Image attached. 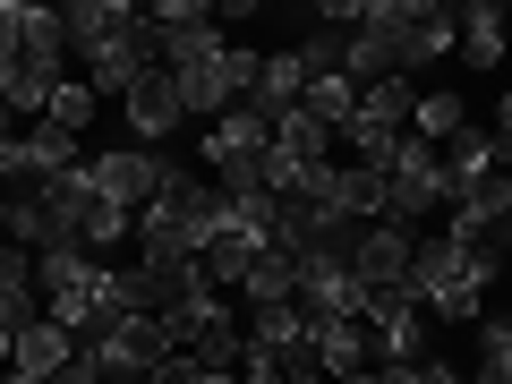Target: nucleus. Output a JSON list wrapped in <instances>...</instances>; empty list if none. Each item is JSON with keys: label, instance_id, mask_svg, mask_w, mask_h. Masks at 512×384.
<instances>
[{"label": "nucleus", "instance_id": "nucleus-6", "mask_svg": "<svg viewBox=\"0 0 512 384\" xmlns=\"http://www.w3.org/2000/svg\"><path fill=\"white\" fill-rule=\"evenodd\" d=\"M359 325H367V367H419L427 359V308L410 291H376Z\"/></svg>", "mask_w": 512, "mask_h": 384}, {"label": "nucleus", "instance_id": "nucleus-31", "mask_svg": "<svg viewBox=\"0 0 512 384\" xmlns=\"http://www.w3.org/2000/svg\"><path fill=\"white\" fill-rule=\"evenodd\" d=\"M274 146L299 154V163H325V154H333V128L316 120V111H291V120H274Z\"/></svg>", "mask_w": 512, "mask_h": 384}, {"label": "nucleus", "instance_id": "nucleus-22", "mask_svg": "<svg viewBox=\"0 0 512 384\" xmlns=\"http://www.w3.org/2000/svg\"><path fill=\"white\" fill-rule=\"evenodd\" d=\"M69 359H77V333H60L52 316H35V325L18 333V350H9V367H18V376H60Z\"/></svg>", "mask_w": 512, "mask_h": 384}, {"label": "nucleus", "instance_id": "nucleus-27", "mask_svg": "<svg viewBox=\"0 0 512 384\" xmlns=\"http://www.w3.org/2000/svg\"><path fill=\"white\" fill-rule=\"evenodd\" d=\"M248 333H256L265 350H282V367H291L299 350H308V308H256V316H248Z\"/></svg>", "mask_w": 512, "mask_h": 384}, {"label": "nucleus", "instance_id": "nucleus-41", "mask_svg": "<svg viewBox=\"0 0 512 384\" xmlns=\"http://www.w3.org/2000/svg\"><path fill=\"white\" fill-rule=\"evenodd\" d=\"M9 350H18V333H9V325H0V367H9Z\"/></svg>", "mask_w": 512, "mask_h": 384}, {"label": "nucleus", "instance_id": "nucleus-18", "mask_svg": "<svg viewBox=\"0 0 512 384\" xmlns=\"http://www.w3.org/2000/svg\"><path fill=\"white\" fill-rule=\"evenodd\" d=\"M299 94H308V60H299V52H265V69H256V94H248V103L265 111V120H291Z\"/></svg>", "mask_w": 512, "mask_h": 384}, {"label": "nucleus", "instance_id": "nucleus-10", "mask_svg": "<svg viewBox=\"0 0 512 384\" xmlns=\"http://www.w3.org/2000/svg\"><path fill=\"white\" fill-rule=\"evenodd\" d=\"M94 188H103V197L111 205H128V214H137V205H154V188H163V154H154V146H120V154H94Z\"/></svg>", "mask_w": 512, "mask_h": 384}, {"label": "nucleus", "instance_id": "nucleus-32", "mask_svg": "<svg viewBox=\"0 0 512 384\" xmlns=\"http://www.w3.org/2000/svg\"><path fill=\"white\" fill-rule=\"evenodd\" d=\"M94 103H103V94H94L86 77H60V86H52V111H43V120H52V128H69V137H86Z\"/></svg>", "mask_w": 512, "mask_h": 384}, {"label": "nucleus", "instance_id": "nucleus-28", "mask_svg": "<svg viewBox=\"0 0 512 384\" xmlns=\"http://www.w3.org/2000/svg\"><path fill=\"white\" fill-rule=\"evenodd\" d=\"M239 350H248V325H239V316H222V325H205L197 342H188V359L214 367V376H239Z\"/></svg>", "mask_w": 512, "mask_h": 384}, {"label": "nucleus", "instance_id": "nucleus-23", "mask_svg": "<svg viewBox=\"0 0 512 384\" xmlns=\"http://www.w3.org/2000/svg\"><path fill=\"white\" fill-rule=\"evenodd\" d=\"M94 274H103V256H86L77 239H52V248L35 256V291H43V299H60V291H86Z\"/></svg>", "mask_w": 512, "mask_h": 384}, {"label": "nucleus", "instance_id": "nucleus-30", "mask_svg": "<svg viewBox=\"0 0 512 384\" xmlns=\"http://www.w3.org/2000/svg\"><path fill=\"white\" fill-rule=\"evenodd\" d=\"M470 384H512V316H478V376Z\"/></svg>", "mask_w": 512, "mask_h": 384}, {"label": "nucleus", "instance_id": "nucleus-25", "mask_svg": "<svg viewBox=\"0 0 512 384\" xmlns=\"http://www.w3.org/2000/svg\"><path fill=\"white\" fill-rule=\"evenodd\" d=\"M0 231H9V248H26V256H43V248L60 239V231H52V214H43V197H35V188L0 205Z\"/></svg>", "mask_w": 512, "mask_h": 384}, {"label": "nucleus", "instance_id": "nucleus-34", "mask_svg": "<svg viewBox=\"0 0 512 384\" xmlns=\"http://www.w3.org/2000/svg\"><path fill=\"white\" fill-rule=\"evenodd\" d=\"M26 52V0H0V69Z\"/></svg>", "mask_w": 512, "mask_h": 384}, {"label": "nucleus", "instance_id": "nucleus-36", "mask_svg": "<svg viewBox=\"0 0 512 384\" xmlns=\"http://www.w3.org/2000/svg\"><path fill=\"white\" fill-rule=\"evenodd\" d=\"M0 180H35V163H26V137H0Z\"/></svg>", "mask_w": 512, "mask_h": 384}, {"label": "nucleus", "instance_id": "nucleus-9", "mask_svg": "<svg viewBox=\"0 0 512 384\" xmlns=\"http://www.w3.org/2000/svg\"><path fill=\"white\" fill-rule=\"evenodd\" d=\"M274 146V120L256 103H231L222 120H205V146H197V163H214V171H239V163H256V154Z\"/></svg>", "mask_w": 512, "mask_h": 384}, {"label": "nucleus", "instance_id": "nucleus-21", "mask_svg": "<svg viewBox=\"0 0 512 384\" xmlns=\"http://www.w3.org/2000/svg\"><path fill=\"white\" fill-rule=\"evenodd\" d=\"M94 316H103V325H120V316H163L154 308V282L137 274V265H103V274H94Z\"/></svg>", "mask_w": 512, "mask_h": 384}, {"label": "nucleus", "instance_id": "nucleus-13", "mask_svg": "<svg viewBox=\"0 0 512 384\" xmlns=\"http://www.w3.org/2000/svg\"><path fill=\"white\" fill-rule=\"evenodd\" d=\"M120 120L137 128V146H163L171 128L188 120V111H180V86H171V69H154V77H137V94H128V103H120Z\"/></svg>", "mask_w": 512, "mask_h": 384}, {"label": "nucleus", "instance_id": "nucleus-37", "mask_svg": "<svg viewBox=\"0 0 512 384\" xmlns=\"http://www.w3.org/2000/svg\"><path fill=\"white\" fill-rule=\"evenodd\" d=\"M52 384H111V376H103V367H94V359H86V350H77V359H69V367H60V376H52Z\"/></svg>", "mask_w": 512, "mask_h": 384}, {"label": "nucleus", "instance_id": "nucleus-5", "mask_svg": "<svg viewBox=\"0 0 512 384\" xmlns=\"http://www.w3.org/2000/svg\"><path fill=\"white\" fill-rule=\"evenodd\" d=\"M77 350H86L111 384H146L154 367L171 359V333H163V316H120V325H103L94 342H77Z\"/></svg>", "mask_w": 512, "mask_h": 384}, {"label": "nucleus", "instance_id": "nucleus-20", "mask_svg": "<svg viewBox=\"0 0 512 384\" xmlns=\"http://www.w3.org/2000/svg\"><path fill=\"white\" fill-rule=\"evenodd\" d=\"M453 26H461L453 52L470 60V69H504V9H495V0H470V9H453Z\"/></svg>", "mask_w": 512, "mask_h": 384}, {"label": "nucleus", "instance_id": "nucleus-11", "mask_svg": "<svg viewBox=\"0 0 512 384\" xmlns=\"http://www.w3.org/2000/svg\"><path fill=\"white\" fill-rule=\"evenodd\" d=\"M299 308L308 316H367V291H359V274H350L342 256L308 248L299 256Z\"/></svg>", "mask_w": 512, "mask_h": 384}, {"label": "nucleus", "instance_id": "nucleus-29", "mask_svg": "<svg viewBox=\"0 0 512 384\" xmlns=\"http://www.w3.org/2000/svg\"><path fill=\"white\" fill-rule=\"evenodd\" d=\"M461 128H470L461 94H419V111H410V137H427V146H453Z\"/></svg>", "mask_w": 512, "mask_h": 384}, {"label": "nucleus", "instance_id": "nucleus-2", "mask_svg": "<svg viewBox=\"0 0 512 384\" xmlns=\"http://www.w3.org/2000/svg\"><path fill=\"white\" fill-rule=\"evenodd\" d=\"M376 171H384V222H427V214L453 205V188H444V146H427V137H402Z\"/></svg>", "mask_w": 512, "mask_h": 384}, {"label": "nucleus", "instance_id": "nucleus-3", "mask_svg": "<svg viewBox=\"0 0 512 384\" xmlns=\"http://www.w3.org/2000/svg\"><path fill=\"white\" fill-rule=\"evenodd\" d=\"M410 111H419V86H410V77H384V86L359 94V111H350L333 137L350 146V163H384V154L410 137Z\"/></svg>", "mask_w": 512, "mask_h": 384}, {"label": "nucleus", "instance_id": "nucleus-35", "mask_svg": "<svg viewBox=\"0 0 512 384\" xmlns=\"http://www.w3.org/2000/svg\"><path fill=\"white\" fill-rule=\"evenodd\" d=\"M146 384H205V367H197V359H188V350H171V359H163V367H154V376H146Z\"/></svg>", "mask_w": 512, "mask_h": 384}, {"label": "nucleus", "instance_id": "nucleus-4", "mask_svg": "<svg viewBox=\"0 0 512 384\" xmlns=\"http://www.w3.org/2000/svg\"><path fill=\"white\" fill-rule=\"evenodd\" d=\"M256 69H265V52H248V43H222L214 60H197V69L171 77V86H180V111L222 120L231 103H248V94H256Z\"/></svg>", "mask_w": 512, "mask_h": 384}, {"label": "nucleus", "instance_id": "nucleus-39", "mask_svg": "<svg viewBox=\"0 0 512 384\" xmlns=\"http://www.w3.org/2000/svg\"><path fill=\"white\" fill-rule=\"evenodd\" d=\"M376 384H419V367H376Z\"/></svg>", "mask_w": 512, "mask_h": 384}, {"label": "nucleus", "instance_id": "nucleus-40", "mask_svg": "<svg viewBox=\"0 0 512 384\" xmlns=\"http://www.w3.org/2000/svg\"><path fill=\"white\" fill-rule=\"evenodd\" d=\"M333 384H376V367H350V376H333Z\"/></svg>", "mask_w": 512, "mask_h": 384}, {"label": "nucleus", "instance_id": "nucleus-1", "mask_svg": "<svg viewBox=\"0 0 512 384\" xmlns=\"http://www.w3.org/2000/svg\"><path fill=\"white\" fill-rule=\"evenodd\" d=\"M504 256H512V239H487V248H461L444 231L419 239V256H410V299L427 308V325H478Z\"/></svg>", "mask_w": 512, "mask_h": 384}, {"label": "nucleus", "instance_id": "nucleus-17", "mask_svg": "<svg viewBox=\"0 0 512 384\" xmlns=\"http://www.w3.org/2000/svg\"><path fill=\"white\" fill-rule=\"evenodd\" d=\"M308 350L325 376H350V367H367V325L359 316H308Z\"/></svg>", "mask_w": 512, "mask_h": 384}, {"label": "nucleus", "instance_id": "nucleus-12", "mask_svg": "<svg viewBox=\"0 0 512 384\" xmlns=\"http://www.w3.org/2000/svg\"><path fill=\"white\" fill-rule=\"evenodd\" d=\"M512 171V154L495 146V128H461L453 146H444V188L453 197H478V188H495Z\"/></svg>", "mask_w": 512, "mask_h": 384}, {"label": "nucleus", "instance_id": "nucleus-19", "mask_svg": "<svg viewBox=\"0 0 512 384\" xmlns=\"http://www.w3.org/2000/svg\"><path fill=\"white\" fill-rule=\"evenodd\" d=\"M231 299H248V316H256V308H299V265L265 248L248 274H239V291H231Z\"/></svg>", "mask_w": 512, "mask_h": 384}, {"label": "nucleus", "instance_id": "nucleus-42", "mask_svg": "<svg viewBox=\"0 0 512 384\" xmlns=\"http://www.w3.org/2000/svg\"><path fill=\"white\" fill-rule=\"evenodd\" d=\"M0 384H52V376H18V367H9V376H0Z\"/></svg>", "mask_w": 512, "mask_h": 384}, {"label": "nucleus", "instance_id": "nucleus-24", "mask_svg": "<svg viewBox=\"0 0 512 384\" xmlns=\"http://www.w3.org/2000/svg\"><path fill=\"white\" fill-rule=\"evenodd\" d=\"M333 214L342 222H384V171L376 163H342L333 171Z\"/></svg>", "mask_w": 512, "mask_h": 384}, {"label": "nucleus", "instance_id": "nucleus-26", "mask_svg": "<svg viewBox=\"0 0 512 384\" xmlns=\"http://www.w3.org/2000/svg\"><path fill=\"white\" fill-rule=\"evenodd\" d=\"M26 163H35V180H60V171H77L86 154H77V137H69V128L35 120V128H26Z\"/></svg>", "mask_w": 512, "mask_h": 384}, {"label": "nucleus", "instance_id": "nucleus-16", "mask_svg": "<svg viewBox=\"0 0 512 384\" xmlns=\"http://www.w3.org/2000/svg\"><path fill=\"white\" fill-rule=\"evenodd\" d=\"M35 316H43V291H35V256L0 239V325H9V333H26Z\"/></svg>", "mask_w": 512, "mask_h": 384}, {"label": "nucleus", "instance_id": "nucleus-15", "mask_svg": "<svg viewBox=\"0 0 512 384\" xmlns=\"http://www.w3.org/2000/svg\"><path fill=\"white\" fill-rule=\"evenodd\" d=\"M453 43H461V26H453V9H436V0H419V18H410V35L402 43H393V69H427V60H444V52H453Z\"/></svg>", "mask_w": 512, "mask_h": 384}, {"label": "nucleus", "instance_id": "nucleus-33", "mask_svg": "<svg viewBox=\"0 0 512 384\" xmlns=\"http://www.w3.org/2000/svg\"><path fill=\"white\" fill-rule=\"evenodd\" d=\"M299 111H316L325 128H342L350 111H359V86H350V77H308V94H299Z\"/></svg>", "mask_w": 512, "mask_h": 384}, {"label": "nucleus", "instance_id": "nucleus-8", "mask_svg": "<svg viewBox=\"0 0 512 384\" xmlns=\"http://www.w3.org/2000/svg\"><path fill=\"white\" fill-rule=\"evenodd\" d=\"M410 256H419V231L410 222H367L359 248H350V274H359V291H410Z\"/></svg>", "mask_w": 512, "mask_h": 384}, {"label": "nucleus", "instance_id": "nucleus-38", "mask_svg": "<svg viewBox=\"0 0 512 384\" xmlns=\"http://www.w3.org/2000/svg\"><path fill=\"white\" fill-rule=\"evenodd\" d=\"M495 146L512 154V94H504V103H495Z\"/></svg>", "mask_w": 512, "mask_h": 384}, {"label": "nucleus", "instance_id": "nucleus-7", "mask_svg": "<svg viewBox=\"0 0 512 384\" xmlns=\"http://www.w3.org/2000/svg\"><path fill=\"white\" fill-rule=\"evenodd\" d=\"M146 26H154V60H163L171 77L222 52V26H214V9H197V0H163V9H146Z\"/></svg>", "mask_w": 512, "mask_h": 384}, {"label": "nucleus", "instance_id": "nucleus-14", "mask_svg": "<svg viewBox=\"0 0 512 384\" xmlns=\"http://www.w3.org/2000/svg\"><path fill=\"white\" fill-rule=\"evenodd\" d=\"M128 18H137L128 0H69V9H60V35H69V52H77V60H94Z\"/></svg>", "mask_w": 512, "mask_h": 384}]
</instances>
